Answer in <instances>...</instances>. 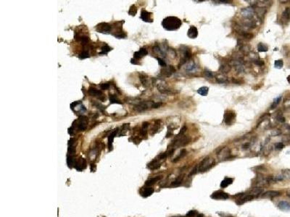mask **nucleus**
Masks as SVG:
<instances>
[{"instance_id":"f257e3e1","label":"nucleus","mask_w":290,"mask_h":217,"mask_svg":"<svg viewBox=\"0 0 290 217\" xmlns=\"http://www.w3.org/2000/svg\"><path fill=\"white\" fill-rule=\"evenodd\" d=\"M162 25L165 30L168 31H176L180 28L182 25V22L177 17L170 16V17H165V19L163 20Z\"/></svg>"},{"instance_id":"a878e982","label":"nucleus","mask_w":290,"mask_h":217,"mask_svg":"<svg viewBox=\"0 0 290 217\" xmlns=\"http://www.w3.org/2000/svg\"><path fill=\"white\" fill-rule=\"evenodd\" d=\"M110 101H111V103H120L121 104L122 102H121L114 95H110Z\"/></svg>"},{"instance_id":"ddd939ff","label":"nucleus","mask_w":290,"mask_h":217,"mask_svg":"<svg viewBox=\"0 0 290 217\" xmlns=\"http://www.w3.org/2000/svg\"><path fill=\"white\" fill-rule=\"evenodd\" d=\"M175 71H176V69L174 68L173 66H171V65H170V66H169L168 67L163 69L161 72H162V74H163V75H165L166 77H168L170 75H171V74L173 73Z\"/></svg>"},{"instance_id":"20e7f679","label":"nucleus","mask_w":290,"mask_h":217,"mask_svg":"<svg viewBox=\"0 0 290 217\" xmlns=\"http://www.w3.org/2000/svg\"><path fill=\"white\" fill-rule=\"evenodd\" d=\"M190 140H191V139L189 137L182 136L181 138L176 140L175 142L173 143V149L181 147V146H186V144H188L190 142Z\"/></svg>"},{"instance_id":"f8f14e48","label":"nucleus","mask_w":290,"mask_h":217,"mask_svg":"<svg viewBox=\"0 0 290 217\" xmlns=\"http://www.w3.org/2000/svg\"><path fill=\"white\" fill-rule=\"evenodd\" d=\"M89 93L91 96H96V97H98V98L99 97H100L99 99L102 100L101 96H103L102 91H99V90L96 89V88H90L89 89Z\"/></svg>"},{"instance_id":"aec40b11","label":"nucleus","mask_w":290,"mask_h":217,"mask_svg":"<svg viewBox=\"0 0 290 217\" xmlns=\"http://www.w3.org/2000/svg\"><path fill=\"white\" fill-rule=\"evenodd\" d=\"M258 49L259 51H260V52H262V51H268V46H267L266 45H265L264 43H259L258 46Z\"/></svg>"},{"instance_id":"f704fd0d","label":"nucleus","mask_w":290,"mask_h":217,"mask_svg":"<svg viewBox=\"0 0 290 217\" xmlns=\"http://www.w3.org/2000/svg\"><path fill=\"white\" fill-rule=\"evenodd\" d=\"M100 87H101V88H102V90H107V89L109 88L110 84L109 83H102V84H101Z\"/></svg>"},{"instance_id":"4be33fe9","label":"nucleus","mask_w":290,"mask_h":217,"mask_svg":"<svg viewBox=\"0 0 290 217\" xmlns=\"http://www.w3.org/2000/svg\"><path fill=\"white\" fill-rule=\"evenodd\" d=\"M283 65H284V62H283L282 59H278V60H276L274 62V66L277 69H281L282 68Z\"/></svg>"},{"instance_id":"79ce46f5","label":"nucleus","mask_w":290,"mask_h":217,"mask_svg":"<svg viewBox=\"0 0 290 217\" xmlns=\"http://www.w3.org/2000/svg\"><path fill=\"white\" fill-rule=\"evenodd\" d=\"M216 80H217V82H218V83H226V82H227V80L226 79V78H224V79H222V78H221V80H218V79H217Z\"/></svg>"},{"instance_id":"4c0bfd02","label":"nucleus","mask_w":290,"mask_h":217,"mask_svg":"<svg viewBox=\"0 0 290 217\" xmlns=\"http://www.w3.org/2000/svg\"><path fill=\"white\" fill-rule=\"evenodd\" d=\"M204 75H206L208 78H212L213 77V75H212V74L211 72L210 71H204Z\"/></svg>"},{"instance_id":"473e14b6","label":"nucleus","mask_w":290,"mask_h":217,"mask_svg":"<svg viewBox=\"0 0 290 217\" xmlns=\"http://www.w3.org/2000/svg\"><path fill=\"white\" fill-rule=\"evenodd\" d=\"M93 105L94 106H95V107H97V108H98V109H99L100 110H103L104 109V107L102 106L101 103H99V102H93Z\"/></svg>"},{"instance_id":"a19ab883","label":"nucleus","mask_w":290,"mask_h":217,"mask_svg":"<svg viewBox=\"0 0 290 217\" xmlns=\"http://www.w3.org/2000/svg\"><path fill=\"white\" fill-rule=\"evenodd\" d=\"M81 41H82L83 43H87L88 41H89V39H88L87 36H83L81 38Z\"/></svg>"},{"instance_id":"c9c22d12","label":"nucleus","mask_w":290,"mask_h":217,"mask_svg":"<svg viewBox=\"0 0 290 217\" xmlns=\"http://www.w3.org/2000/svg\"><path fill=\"white\" fill-rule=\"evenodd\" d=\"M157 61H158V63L159 64L162 66V67H165L166 66V63L165 62V61H163V59L160 58H157Z\"/></svg>"},{"instance_id":"cd10ccee","label":"nucleus","mask_w":290,"mask_h":217,"mask_svg":"<svg viewBox=\"0 0 290 217\" xmlns=\"http://www.w3.org/2000/svg\"><path fill=\"white\" fill-rule=\"evenodd\" d=\"M89 53L86 51H82L80 54H79V58L80 59H86V58H89Z\"/></svg>"},{"instance_id":"c756f323","label":"nucleus","mask_w":290,"mask_h":217,"mask_svg":"<svg viewBox=\"0 0 290 217\" xmlns=\"http://www.w3.org/2000/svg\"><path fill=\"white\" fill-rule=\"evenodd\" d=\"M197 214V211H194V210H193V211H189L188 213H186V217H193V216H195Z\"/></svg>"},{"instance_id":"58836bf2","label":"nucleus","mask_w":290,"mask_h":217,"mask_svg":"<svg viewBox=\"0 0 290 217\" xmlns=\"http://www.w3.org/2000/svg\"><path fill=\"white\" fill-rule=\"evenodd\" d=\"M162 105V103H153L152 108H159Z\"/></svg>"},{"instance_id":"e433bc0d","label":"nucleus","mask_w":290,"mask_h":217,"mask_svg":"<svg viewBox=\"0 0 290 217\" xmlns=\"http://www.w3.org/2000/svg\"><path fill=\"white\" fill-rule=\"evenodd\" d=\"M186 130H187V129H186V126L183 127L181 128V130L180 133H178V135H184V133L186 131Z\"/></svg>"},{"instance_id":"4468645a","label":"nucleus","mask_w":290,"mask_h":217,"mask_svg":"<svg viewBox=\"0 0 290 217\" xmlns=\"http://www.w3.org/2000/svg\"><path fill=\"white\" fill-rule=\"evenodd\" d=\"M147 54V51L144 48H141L139 51H136L134 53V58L135 59H140L142 56Z\"/></svg>"},{"instance_id":"b1692460","label":"nucleus","mask_w":290,"mask_h":217,"mask_svg":"<svg viewBox=\"0 0 290 217\" xmlns=\"http://www.w3.org/2000/svg\"><path fill=\"white\" fill-rule=\"evenodd\" d=\"M186 150H185V149H182V150H181L180 154L178 155V156H177L176 158H175V160L173 161V162H177V161H178V160H179L180 158H183V157L185 155H186Z\"/></svg>"},{"instance_id":"c85d7f7f","label":"nucleus","mask_w":290,"mask_h":217,"mask_svg":"<svg viewBox=\"0 0 290 217\" xmlns=\"http://www.w3.org/2000/svg\"><path fill=\"white\" fill-rule=\"evenodd\" d=\"M111 49H111L110 46H108L107 45H106V46H103V47L102 48V51L100 53V54H107V52L110 51Z\"/></svg>"},{"instance_id":"72a5a7b5","label":"nucleus","mask_w":290,"mask_h":217,"mask_svg":"<svg viewBox=\"0 0 290 217\" xmlns=\"http://www.w3.org/2000/svg\"><path fill=\"white\" fill-rule=\"evenodd\" d=\"M140 80L141 81V83H143V85H146L147 83V78H146V77H145L144 75H140Z\"/></svg>"},{"instance_id":"49530a36","label":"nucleus","mask_w":290,"mask_h":217,"mask_svg":"<svg viewBox=\"0 0 290 217\" xmlns=\"http://www.w3.org/2000/svg\"><path fill=\"white\" fill-rule=\"evenodd\" d=\"M173 217H184V216H173Z\"/></svg>"},{"instance_id":"6ab92c4d","label":"nucleus","mask_w":290,"mask_h":217,"mask_svg":"<svg viewBox=\"0 0 290 217\" xmlns=\"http://www.w3.org/2000/svg\"><path fill=\"white\" fill-rule=\"evenodd\" d=\"M208 91H209V88H208V87H202V88H200L198 89L197 93L201 95V96H205L208 95Z\"/></svg>"},{"instance_id":"9b49d317","label":"nucleus","mask_w":290,"mask_h":217,"mask_svg":"<svg viewBox=\"0 0 290 217\" xmlns=\"http://www.w3.org/2000/svg\"><path fill=\"white\" fill-rule=\"evenodd\" d=\"M254 198V195H251V194H250V195H246L245 197H243V198H241V199H238L236 201V203L237 204V205H242V204H244V203H246V202L247 201H252V199Z\"/></svg>"},{"instance_id":"39448f33","label":"nucleus","mask_w":290,"mask_h":217,"mask_svg":"<svg viewBox=\"0 0 290 217\" xmlns=\"http://www.w3.org/2000/svg\"><path fill=\"white\" fill-rule=\"evenodd\" d=\"M229 197L228 195L224 191H216L211 195V198L215 200H226Z\"/></svg>"},{"instance_id":"0eeeda50","label":"nucleus","mask_w":290,"mask_h":217,"mask_svg":"<svg viewBox=\"0 0 290 217\" xmlns=\"http://www.w3.org/2000/svg\"><path fill=\"white\" fill-rule=\"evenodd\" d=\"M279 195H281V193L279 191H276V190H269V191H267L266 193L262 195V197H266V198H272V197H278Z\"/></svg>"},{"instance_id":"37998d69","label":"nucleus","mask_w":290,"mask_h":217,"mask_svg":"<svg viewBox=\"0 0 290 217\" xmlns=\"http://www.w3.org/2000/svg\"><path fill=\"white\" fill-rule=\"evenodd\" d=\"M278 120L279 122H284L285 121V119H284V117H282V116H278Z\"/></svg>"},{"instance_id":"bb28decb","label":"nucleus","mask_w":290,"mask_h":217,"mask_svg":"<svg viewBox=\"0 0 290 217\" xmlns=\"http://www.w3.org/2000/svg\"><path fill=\"white\" fill-rule=\"evenodd\" d=\"M116 133H117V130H115V131H114L113 133H111V135H110V137H109V147H110V148L112 147L113 140V138L114 137H115V134H116Z\"/></svg>"},{"instance_id":"393cba45","label":"nucleus","mask_w":290,"mask_h":217,"mask_svg":"<svg viewBox=\"0 0 290 217\" xmlns=\"http://www.w3.org/2000/svg\"><path fill=\"white\" fill-rule=\"evenodd\" d=\"M160 177H155V178H152V179H151V180H148V181L146 182V185H153V184H155L156 182H157L160 179Z\"/></svg>"},{"instance_id":"dca6fc26","label":"nucleus","mask_w":290,"mask_h":217,"mask_svg":"<svg viewBox=\"0 0 290 217\" xmlns=\"http://www.w3.org/2000/svg\"><path fill=\"white\" fill-rule=\"evenodd\" d=\"M282 18L284 21L289 22L290 20V8L286 7L282 13Z\"/></svg>"},{"instance_id":"a211bd4d","label":"nucleus","mask_w":290,"mask_h":217,"mask_svg":"<svg viewBox=\"0 0 290 217\" xmlns=\"http://www.w3.org/2000/svg\"><path fill=\"white\" fill-rule=\"evenodd\" d=\"M232 182H233V179L232 178H225L223 181L221 182V183H220V187H222V188H225V187H226L227 186H228L229 185H231V184H232Z\"/></svg>"},{"instance_id":"f03ea898","label":"nucleus","mask_w":290,"mask_h":217,"mask_svg":"<svg viewBox=\"0 0 290 217\" xmlns=\"http://www.w3.org/2000/svg\"><path fill=\"white\" fill-rule=\"evenodd\" d=\"M214 161L212 158H210V157L204 158L198 166V171L200 172H204L210 169L212 166H214Z\"/></svg>"},{"instance_id":"412c9836","label":"nucleus","mask_w":290,"mask_h":217,"mask_svg":"<svg viewBox=\"0 0 290 217\" xmlns=\"http://www.w3.org/2000/svg\"><path fill=\"white\" fill-rule=\"evenodd\" d=\"M183 179H184V177H181V176H180L179 177L177 178L176 180V181L173 182L172 184H171V185L174 186V187L179 186L181 184V182H182V180H183Z\"/></svg>"},{"instance_id":"a18cd8bd","label":"nucleus","mask_w":290,"mask_h":217,"mask_svg":"<svg viewBox=\"0 0 290 217\" xmlns=\"http://www.w3.org/2000/svg\"><path fill=\"white\" fill-rule=\"evenodd\" d=\"M286 195H287V196H289V197H290V190H289V191L287 192V193H286Z\"/></svg>"},{"instance_id":"2f4dec72","label":"nucleus","mask_w":290,"mask_h":217,"mask_svg":"<svg viewBox=\"0 0 290 217\" xmlns=\"http://www.w3.org/2000/svg\"><path fill=\"white\" fill-rule=\"evenodd\" d=\"M284 144H283V143H275V147H276V149H278V150H280V149H282L283 148H284Z\"/></svg>"},{"instance_id":"2eb2a0df","label":"nucleus","mask_w":290,"mask_h":217,"mask_svg":"<svg viewBox=\"0 0 290 217\" xmlns=\"http://www.w3.org/2000/svg\"><path fill=\"white\" fill-rule=\"evenodd\" d=\"M278 207L282 211H288L290 210V203L287 201H281L278 204Z\"/></svg>"},{"instance_id":"f3484780","label":"nucleus","mask_w":290,"mask_h":217,"mask_svg":"<svg viewBox=\"0 0 290 217\" xmlns=\"http://www.w3.org/2000/svg\"><path fill=\"white\" fill-rule=\"evenodd\" d=\"M149 107V104L147 102H141L140 103L139 105H137L136 107V110L139 111H144L146 109H147Z\"/></svg>"},{"instance_id":"1a4fd4ad","label":"nucleus","mask_w":290,"mask_h":217,"mask_svg":"<svg viewBox=\"0 0 290 217\" xmlns=\"http://www.w3.org/2000/svg\"><path fill=\"white\" fill-rule=\"evenodd\" d=\"M151 15H152V13L147 12L144 10H143L141 12V18L145 22H149V23L152 22L153 20L151 18Z\"/></svg>"},{"instance_id":"ea45409f","label":"nucleus","mask_w":290,"mask_h":217,"mask_svg":"<svg viewBox=\"0 0 290 217\" xmlns=\"http://www.w3.org/2000/svg\"><path fill=\"white\" fill-rule=\"evenodd\" d=\"M255 63L256 64H258V65H263V64H264V62H263V60H255Z\"/></svg>"},{"instance_id":"7ed1b4c3","label":"nucleus","mask_w":290,"mask_h":217,"mask_svg":"<svg viewBox=\"0 0 290 217\" xmlns=\"http://www.w3.org/2000/svg\"><path fill=\"white\" fill-rule=\"evenodd\" d=\"M236 118V114L234 111L228 110L225 112L224 115V122L227 125H231L234 122Z\"/></svg>"},{"instance_id":"6e6552de","label":"nucleus","mask_w":290,"mask_h":217,"mask_svg":"<svg viewBox=\"0 0 290 217\" xmlns=\"http://www.w3.org/2000/svg\"><path fill=\"white\" fill-rule=\"evenodd\" d=\"M87 125V119L86 117H81L79 118V123H78V129L80 131H83L86 129Z\"/></svg>"},{"instance_id":"7c9ffc66","label":"nucleus","mask_w":290,"mask_h":217,"mask_svg":"<svg viewBox=\"0 0 290 217\" xmlns=\"http://www.w3.org/2000/svg\"><path fill=\"white\" fill-rule=\"evenodd\" d=\"M281 99H282V97L281 96H279V97H278L277 99H276L274 100V103L272 104V106H271V109H274V108H276V107L277 106L278 104V103H279V101H281Z\"/></svg>"},{"instance_id":"5701e85b","label":"nucleus","mask_w":290,"mask_h":217,"mask_svg":"<svg viewBox=\"0 0 290 217\" xmlns=\"http://www.w3.org/2000/svg\"><path fill=\"white\" fill-rule=\"evenodd\" d=\"M137 12V7H135V5H132V6L130 7L129 10V14L131 15L134 16L136 15Z\"/></svg>"},{"instance_id":"423d86ee","label":"nucleus","mask_w":290,"mask_h":217,"mask_svg":"<svg viewBox=\"0 0 290 217\" xmlns=\"http://www.w3.org/2000/svg\"><path fill=\"white\" fill-rule=\"evenodd\" d=\"M111 25L106 23H102L97 26V31L100 33H107L111 31Z\"/></svg>"},{"instance_id":"9d476101","label":"nucleus","mask_w":290,"mask_h":217,"mask_svg":"<svg viewBox=\"0 0 290 217\" xmlns=\"http://www.w3.org/2000/svg\"><path fill=\"white\" fill-rule=\"evenodd\" d=\"M187 35H188L189 38H190V39H196L198 36V31H197L196 27L191 26L189 29L188 32H187Z\"/></svg>"},{"instance_id":"c03bdc74","label":"nucleus","mask_w":290,"mask_h":217,"mask_svg":"<svg viewBox=\"0 0 290 217\" xmlns=\"http://www.w3.org/2000/svg\"><path fill=\"white\" fill-rule=\"evenodd\" d=\"M244 36H245L246 38H247V39H252V38L253 37L252 34H249V33H246V34H244Z\"/></svg>"}]
</instances>
